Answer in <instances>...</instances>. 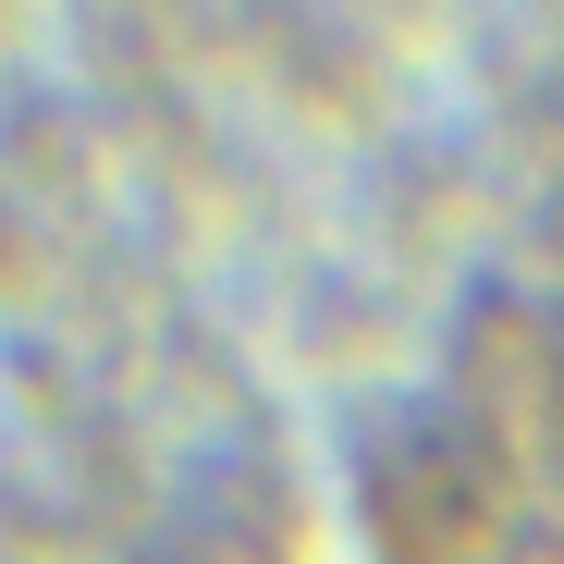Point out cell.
<instances>
[]
</instances>
